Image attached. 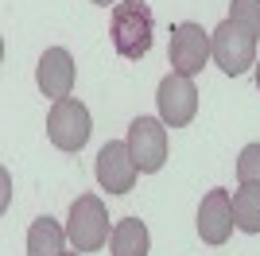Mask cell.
Instances as JSON below:
<instances>
[{"label":"cell","mask_w":260,"mask_h":256,"mask_svg":"<svg viewBox=\"0 0 260 256\" xmlns=\"http://www.w3.org/2000/svg\"><path fill=\"white\" fill-rule=\"evenodd\" d=\"M152 8L144 0H120L113 4V23H109V35H113V47H117L120 58H144L152 51Z\"/></svg>","instance_id":"1"},{"label":"cell","mask_w":260,"mask_h":256,"mask_svg":"<svg viewBox=\"0 0 260 256\" xmlns=\"http://www.w3.org/2000/svg\"><path fill=\"white\" fill-rule=\"evenodd\" d=\"M66 237L78 252H98L105 248V241L113 237L109 229V213H105V202L98 194H82L74 206H70V221H66Z\"/></svg>","instance_id":"2"},{"label":"cell","mask_w":260,"mask_h":256,"mask_svg":"<svg viewBox=\"0 0 260 256\" xmlns=\"http://www.w3.org/2000/svg\"><path fill=\"white\" fill-rule=\"evenodd\" d=\"M210 54H214V62L221 66L229 78H237V74H245L249 66H256V35H249L233 20H221L214 31H210Z\"/></svg>","instance_id":"3"},{"label":"cell","mask_w":260,"mask_h":256,"mask_svg":"<svg viewBox=\"0 0 260 256\" xmlns=\"http://www.w3.org/2000/svg\"><path fill=\"white\" fill-rule=\"evenodd\" d=\"M89 132H93V120H89V109L74 97H62L54 101L51 113H47V136H51L54 148L62 151H82L86 148Z\"/></svg>","instance_id":"4"},{"label":"cell","mask_w":260,"mask_h":256,"mask_svg":"<svg viewBox=\"0 0 260 256\" xmlns=\"http://www.w3.org/2000/svg\"><path fill=\"white\" fill-rule=\"evenodd\" d=\"M124 144H128L132 159H136V167L144 175H152V171H159L167 163V128L155 117H136L128 124V140Z\"/></svg>","instance_id":"5"},{"label":"cell","mask_w":260,"mask_h":256,"mask_svg":"<svg viewBox=\"0 0 260 256\" xmlns=\"http://www.w3.org/2000/svg\"><path fill=\"white\" fill-rule=\"evenodd\" d=\"M155 105H159V120L171 128H183L194 120L198 113V89L186 74H167L159 82V93H155Z\"/></svg>","instance_id":"6"},{"label":"cell","mask_w":260,"mask_h":256,"mask_svg":"<svg viewBox=\"0 0 260 256\" xmlns=\"http://www.w3.org/2000/svg\"><path fill=\"white\" fill-rule=\"evenodd\" d=\"M210 58V35L202 31V23H175L171 27V66L175 74L194 78L202 74V66Z\"/></svg>","instance_id":"7"},{"label":"cell","mask_w":260,"mask_h":256,"mask_svg":"<svg viewBox=\"0 0 260 256\" xmlns=\"http://www.w3.org/2000/svg\"><path fill=\"white\" fill-rule=\"evenodd\" d=\"M136 175H140V167L132 159L128 144L113 140V144H105V148L98 151V182L109 194H128L132 186H136Z\"/></svg>","instance_id":"8"},{"label":"cell","mask_w":260,"mask_h":256,"mask_svg":"<svg viewBox=\"0 0 260 256\" xmlns=\"http://www.w3.org/2000/svg\"><path fill=\"white\" fill-rule=\"evenodd\" d=\"M233 198H229V190H210L206 198H202V206H198V233H202V241L206 245H225L229 233H233Z\"/></svg>","instance_id":"9"},{"label":"cell","mask_w":260,"mask_h":256,"mask_svg":"<svg viewBox=\"0 0 260 256\" xmlns=\"http://www.w3.org/2000/svg\"><path fill=\"white\" fill-rule=\"evenodd\" d=\"M35 82H39V89H43L47 97H54V101L70 97V89H74V58H70V51H66V47L43 51L39 66H35Z\"/></svg>","instance_id":"10"},{"label":"cell","mask_w":260,"mask_h":256,"mask_svg":"<svg viewBox=\"0 0 260 256\" xmlns=\"http://www.w3.org/2000/svg\"><path fill=\"white\" fill-rule=\"evenodd\" d=\"M66 229L54 217H35L27 229V256H62L66 252Z\"/></svg>","instance_id":"11"},{"label":"cell","mask_w":260,"mask_h":256,"mask_svg":"<svg viewBox=\"0 0 260 256\" xmlns=\"http://www.w3.org/2000/svg\"><path fill=\"white\" fill-rule=\"evenodd\" d=\"M109 248H113V256H148V248H152L148 225H144L140 217L117 221L113 225V237H109Z\"/></svg>","instance_id":"12"},{"label":"cell","mask_w":260,"mask_h":256,"mask_svg":"<svg viewBox=\"0 0 260 256\" xmlns=\"http://www.w3.org/2000/svg\"><path fill=\"white\" fill-rule=\"evenodd\" d=\"M233 221L241 233H260V186L233 190Z\"/></svg>","instance_id":"13"},{"label":"cell","mask_w":260,"mask_h":256,"mask_svg":"<svg viewBox=\"0 0 260 256\" xmlns=\"http://www.w3.org/2000/svg\"><path fill=\"white\" fill-rule=\"evenodd\" d=\"M229 20L241 23L249 35H260V0H233L229 4Z\"/></svg>","instance_id":"14"},{"label":"cell","mask_w":260,"mask_h":256,"mask_svg":"<svg viewBox=\"0 0 260 256\" xmlns=\"http://www.w3.org/2000/svg\"><path fill=\"white\" fill-rule=\"evenodd\" d=\"M237 179L241 186H260V144H249L237 159Z\"/></svg>","instance_id":"15"},{"label":"cell","mask_w":260,"mask_h":256,"mask_svg":"<svg viewBox=\"0 0 260 256\" xmlns=\"http://www.w3.org/2000/svg\"><path fill=\"white\" fill-rule=\"evenodd\" d=\"M93 4H101V8H109V4H117V0H93Z\"/></svg>","instance_id":"16"},{"label":"cell","mask_w":260,"mask_h":256,"mask_svg":"<svg viewBox=\"0 0 260 256\" xmlns=\"http://www.w3.org/2000/svg\"><path fill=\"white\" fill-rule=\"evenodd\" d=\"M256 89H260V62H256Z\"/></svg>","instance_id":"17"},{"label":"cell","mask_w":260,"mask_h":256,"mask_svg":"<svg viewBox=\"0 0 260 256\" xmlns=\"http://www.w3.org/2000/svg\"><path fill=\"white\" fill-rule=\"evenodd\" d=\"M62 256H82V252H62Z\"/></svg>","instance_id":"18"}]
</instances>
